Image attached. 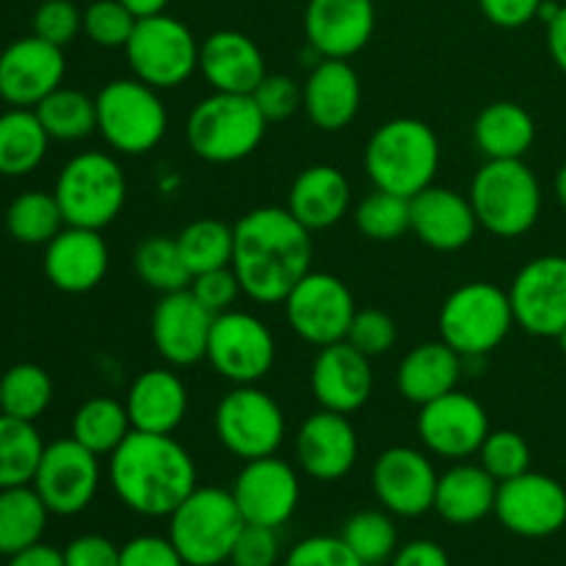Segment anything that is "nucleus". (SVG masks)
Returning a JSON list of instances; mask_svg holds the SVG:
<instances>
[{"instance_id":"obj_52","label":"nucleus","mask_w":566,"mask_h":566,"mask_svg":"<svg viewBox=\"0 0 566 566\" xmlns=\"http://www.w3.org/2000/svg\"><path fill=\"white\" fill-rule=\"evenodd\" d=\"M188 291L205 304L213 315L227 313L232 310L235 298L241 296V282H238V274L232 271V265L216 271H205V274H197L188 285Z\"/></svg>"},{"instance_id":"obj_51","label":"nucleus","mask_w":566,"mask_h":566,"mask_svg":"<svg viewBox=\"0 0 566 566\" xmlns=\"http://www.w3.org/2000/svg\"><path fill=\"white\" fill-rule=\"evenodd\" d=\"M280 562V536L276 528L265 525H243L241 536L230 553V566H276Z\"/></svg>"},{"instance_id":"obj_23","label":"nucleus","mask_w":566,"mask_h":566,"mask_svg":"<svg viewBox=\"0 0 566 566\" xmlns=\"http://www.w3.org/2000/svg\"><path fill=\"white\" fill-rule=\"evenodd\" d=\"M359 440L348 415L321 412L310 415L296 434L298 468L315 481H337L357 464Z\"/></svg>"},{"instance_id":"obj_1","label":"nucleus","mask_w":566,"mask_h":566,"mask_svg":"<svg viewBox=\"0 0 566 566\" xmlns=\"http://www.w3.org/2000/svg\"><path fill=\"white\" fill-rule=\"evenodd\" d=\"M232 271L241 291L258 304H282L310 274L313 241L310 230L287 208H254L235 227Z\"/></svg>"},{"instance_id":"obj_5","label":"nucleus","mask_w":566,"mask_h":566,"mask_svg":"<svg viewBox=\"0 0 566 566\" xmlns=\"http://www.w3.org/2000/svg\"><path fill=\"white\" fill-rule=\"evenodd\" d=\"M265 127L252 94L213 92L188 114L186 138L191 153L208 164H238L263 144Z\"/></svg>"},{"instance_id":"obj_27","label":"nucleus","mask_w":566,"mask_h":566,"mask_svg":"<svg viewBox=\"0 0 566 566\" xmlns=\"http://www.w3.org/2000/svg\"><path fill=\"white\" fill-rule=\"evenodd\" d=\"M409 202H412V232L437 252L464 249L479 230L470 197H462L453 188L429 186Z\"/></svg>"},{"instance_id":"obj_18","label":"nucleus","mask_w":566,"mask_h":566,"mask_svg":"<svg viewBox=\"0 0 566 566\" xmlns=\"http://www.w3.org/2000/svg\"><path fill=\"white\" fill-rule=\"evenodd\" d=\"M418 434L431 453L459 462L481 451L490 434V418L484 403L468 392L451 390L420 407Z\"/></svg>"},{"instance_id":"obj_49","label":"nucleus","mask_w":566,"mask_h":566,"mask_svg":"<svg viewBox=\"0 0 566 566\" xmlns=\"http://www.w3.org/2000/svg\"><path fill=\"white\" fill-rule=\"evenodd\" d=\"M252 99L265 122H282L302 108L304 88L291 75H265L252 92Z\"/></svg>"},{"instance_id":"obj_25","label":"nucleus","mask_w":566,"mask_h":566,"mask_svg":"<svg viewBox=\"0 0 566 566\" xmlns=\"http://www.w3.org/2000/svg\"><path fill=\"white\" fill-rule=\"evenodd\" d=\"M108 274V243L99 230L66 224L44 247V276L61 293H88Z\"/></svg>"},{"instance_id":"obj_54","label":"nucleus","mask_w":566,"mask_h":566,"mask_svg":"<svg viewBox=\"0 0 566 566\" xmlns=\"http://www.w3.org/2000/svg\"><path fill=\"white\" fill-rule=\"evenodd\" d=\"M66 566H119V547L99 534H83L64 547Z\"/></svg>"},{"instance_id":"obj_19","label":"nucleus","mask_w":566,"mask_h":566,"mask_svg":"<svg viewBox=\"0 0 566 566\" xmlns=\"http://www.w3.org/2000/svg\"><path fill=\"white\" fill-rule=\"evenodd\" d=\"M64 48L25 36L0 53V99L11 108H36L64 83Z\"/></svg>"},{"instance_id":"obj_53","label":"nucleus","mask_w":566,"mask_h":566,"mask_svg":"<svg viewBox=\"0 0 566 566\" xmlns=\"http://www.w3.org/2000/svg\"><path fill=\"white\" fill-rule=\"evenodd\" d=\"M119 566H186L169 536L144 534L119 547Z\"/></svg>"},{"instance_id":"obj_16","label":"nucleus","mask_w":566,"mask_h":566,"mask_svg":"<svg viewBox=\"0 0 566 566\" xmlns=\"http://www.w3.org/2000/svg\"><path fill=\"white\" fill-rule=\"evenodd\" d=\"M495 517L509 534L545 539L566 525V490L545 473H523L497 484Z\"/></svg>"},{"instance_id":"obj_7","label":"nucleus","mask_w":566,"mask_h":566,"mask_svg":"<svg viewBox=\"0 0 566 566\" xmlns=\"http://www.w3.org/2000/svg\"><path fill=\"white\" fill-rule=\"evenodd\" d=\"M514 326L512 302L492 282H468L446 298L440 310V340L462 359L495 352Z\"/></svg>"},{"instance_id":"obj_29","label":"nucleus","mask_w":566,"mask_h":566,"mask_svg":"<svg viewBox=\"0 0 566 566\" xmlns=\"http://www.w3.org/2000/svg\"><path fill=\"white\" fill-rule=\"evenodd\" d=\"M130 426L149 434H175L188 412V390L175 370L153 368L136 376L125 398Z\"/></svg>"},{"instance_id":"obj_60","label":"nucleus","mask_w":566,"mask_h":566,"mask_svg":"<svg viewBox=\"0 0 566 566\" xmlns=\"http://www.w3.org/2000/svg\"><path fill=\"white\" fill-rule=\"evenodd\" d=\"M556 197H558V202L566 208V164L558 169V175H556Z\"/></svg>"},{"instance_id":"obj_59","label":"nucleus","mask_w":566,"mask_h":566,"mask_svg":"<svg viewBox=\"0 0 566 566\" xmlns=\"http://www.w3.org/2000/svg\"><path fill=\"white\" fill-rule=\"evenodd\" d=\"M133 14L142 20V17H153V14H164V9L169 6V0H122Z\"/></svg>"},{"instance_id":"obj_41","label":"nucleus","mask_w":566,"mask_h":566,"mask_svg":"<svg viewBox=\"0 0 566 566\" xmlns=\"http://www.w3.org/2000/svg\"><path fill=\"white\" fill-rule=\"evenodd\" d=\"M177 247H180V254L191 276L227 269V265H232L235 230L219 219H197L182 227V232L177 235Z\"/></svg>"},{"instance_id":"obj_37","label":"nucleus","mask_w":566,"mask_h":566,"mask_svg":"<svg viewBox=\"0 0 566 566\" xmlns=\"http://www.w3.org/2000/svg\"><path fill=\"white\" fill-rule=\"evenodd\" d=\"M44 442L36 426L0 412V490L33 484Z\"/></svg>"},{"instance_id":"obj_30","label":"nucleus","mask_w":566,"mask_h":566,"mask_svg":"<svg viewBox=\"0 0 566 566\" xmlns=\"http://www.w3.org/2000/svg\"><path fill=\"white\" fill-rule=\"evenodd\" d=\"M352 205V186L335 166L315 164L298 171L287 193V210L310 232L335 227Z\"/></svg>"},{"instance_id":"obj_58","label":"nucleus","mask_w":566,"mask_h":566,"mask_svg":"<svg viewBox=\"0 0 566 566\" xmlns=\"http://www.w3.org/2000/svg\"><path fill=\"white\" fill-rule=\"evenodd\" d=\"M547 50L558 70L566 72V6H562L558 14L547 22Z\"/></svg>"},{"instance_id":"obj_9","label":"nucleus","mask_w":566,"mask_h":566,"mask_svg":"<svg viewBox=\"0 0 566 566\" xmlns=\"http://www.w3.org/2000/svg\"><path fill=\"white\" fill-rule=\"evenodd\" d=\"M97 133L111 149L122 155H144L166 136L164 99L158 88L147 86L138 77H119L99 88L97 97Z\"/></svg>"},{"instance_id":"obj_31","label":"nucleus","mask_w":566,"mask_h":566,"mask_svg":"<svg viewBox=\"0 0 566 566\" xmlns=\"http://www.w3.org/2000/svg\"><path fill=\"white\" fill-rule=\"evenodd\" d=\"M497 481L481 464H453L440 475L434 512L451 525H475L495 514Z\"/></svg>"},{"instance_id":"obj_39","label":"nucleus","mask_w":566,"mask_h":566,"mask_svg":"<svg viewBox=\"0 0 566 566\" xmlns=\"http://www.w3.org/2000/svg\"><path fill=\"white\" fill-rule=\"evenodd\" d=\"M53 401V379L42 365H11L0 376V412L36 423Z\"/></svg>"},{"instance_id":"obj_45","label":"nucleus","mask_w":566,"mask_h":566,"mask_svg":"<svg viewBox=\"0 0 566 566\" xmlns=\"http://www.w3.org/2000/svg\"><path fill=\"white\" fill-rule=\"evenodd\" d=\"M481 468L501 484V481L517 479L531 470V448L517 431H490L479 451Z\"/></svg>"},{"instance_id":"obj_43","label":"nucleus","mask_w":566,"mask_h":566,"mask_svg":"<svg viewBox=\"0 0 566 566\" xmlns=\"http://www.w3.org/2000/svg\"><path fill=\"white\" fill-rule=\"evenodd\" d=\"M340 536L365 566L390 562L398 551V528L390 512H376V509L357 512L343 523Z\"/></svg>"},{"instance_id":"obj_21","label":"nucleus","mask_w":566,"mask_h":566,"mask_svg":"<svg viewBox=\"0 0 566 566\" xmlns=\"http://www.w3.org/2000/svg\"><path fill=\"white\" fill-rule=\"evenodd\" d=\"M213 318L216 315L188 287L164 293L149 318V335L166 363L186 368L202 363L208 354Z\"/></svg>"},{"instance_id":"obj_22","label":"nucleus","mask_w":566,"mask_h":566,"mask_svg":"<svg viewBox=\"0 0 566 566\" xmlns=\"http://www.w3.org/2000/svg\"><path fill=\"white\" fill-rule=\"evenodd\" d=\"M376 28L374 0H310L304 33L324 59H352L370 42Z\"/></svg>"},{"instance_id":"obj_34","label":"nucleus","mask_w":566,"mask_h":566,"mask_svg":"<svg viewBox=\"0 0 566 566\" xmlns=\"http://www.w3.org/2000/svg\"><path fill=\"white\" fill-rule=\"evenodd\" d=\"M53 138L33 108H9L0 114V175L25 177L48 155Z\"/></svg>"},{"instance_id":"obj_10","label":"nucleus","mask_w":566,"mask_h":566,"mask_svg":"<svg viewBox=\"0 0 566 566\" xmlns=\"http://www.w3.org/2000/svg\"><path fill=\"white\" fill-rule=\"evenodd\" d=\"M127 61L138 81L153 88H175L199 70V44L177 17H142L125 44Z\"/></svg>"},{"instance_id":"obj_26","label":"nucleus","mask_w":566,"mask_h":566,"mask_svg":"<svg viewBox=\"0 0 566 566\" xmlns=\"http://www.w3.org/2000/svg\"><path fill=\"white\" fill-rule=\"evenodd\" d=\"M304 111L310 122L326 133L352 125L363 105L359 75L346 59H321L304 83Z\"/></svg>"},{"instance_id":"obj_50","label":"nucleus","mask_w":566,"mask_h":566,"mask_svg":"<svg viewBox=\"0 0 566 566\" xmlns=\"http://www.w3.org/2000/svg\"><path fill=\"white\" fill-rule=\"evenodd\" d=\"M285 566H365L343 536H307L285 556Z\"/></svg>"},{"instance_id":"obj_20","label":"nucleus","mask_w":566,"mask_h":566,"mask_svg":"<svg viewBox=\"0 0 566 566\" xmlns=\"http://www.w3.org/2000/svg\"><path fill=\"white\" fill-rule=\"evenodd\" d=\"M370 481L385 512L396 517H423L434 509L440 475L431 459L418 448L396 446L376 459Z\"/></svg>"},{"instance_id":"obj_44","label":"nucleus","mask_w":566,"mask_h":566,"mask_svg":"<svg viewBox=\"0 0 566 566\" xmlns=\"http://www.w3.org/2000/svg\"><path fill=\"white\" fill-rule=\"evenodd\" d=\"M354 221H357V230L370 241H398L412 230V202L407 197L376 188L357 205Z\"/></svg>"},{"instance_id":"obj_33","label":"nucleus","mask_w":566,"mask_h":566,"mask_svg":"<svg viewBox=\"0 0 566 566\" xmlns=\"http://www.w3.org/2000/svg\"><path fill=\"white\" fill-rule=\"evenodd\" d=\"M475 147L490 160H523L534 147L536 122L528 111L512 99L486 105L473 125Z\"/></svg>"},{"instance_id":"obj_42","label":"nucleus","mask_w":566,"mask_h":566,"mask_svg":"<svg viewBox=\"0 0 566 566\" xmlns=\"http://www.w3.org/2000/svg\"><path fill=\"white\" fill-rule=\"evenodd\" d=\"M133 265H136L138 280L147 287H153V291H158L160 296H164V293L186 291L193 280L186 260H182L180 247H177V238L169 235L144 238V241L138 243Z\"/></svg>"},{"instance_id":"obj_32","label":"nucleus","mask_w":566,"mask_h":566,"mask_svg":"<svg viewBox=\"0 0 566 566\" xmlns=\"http://www.w3.org/2000/svg\"><path fill=\"white\" fill-rule=\"evenodd\" d=\"M464 359L448 343H420L401 359L398 392L412 403H429L446 392L457 390Z\"/></svg>"},{"instance_id":"obj_46","label":"nucleus","mask_w":566,"mask_h":566,"mask_svg":"<svg viewBox=\"0 0 566 566\" xmlns=\"http://www.w3.org/2000/svg\"><path fill=\"white\" fill-rule=\"evenodd\" d=\"M138 17L122 0H94L83 11V31L99 48H125Z\"/></svg>"},{"instance_id":"obj_36","label":"nucleus","mask_w":566,"mask_h":566,"mask_svg":"<svg viewBox=\"0 0 566 566\" xmlns=\"http://www.w3.org/2000/svg\"><path fill=\"white\" fill-rule=\"evenodd\" d=\"M130 431L133 426L125 403L105 396L83 401L72 418V440H77L97 457H111Z\"/></svg>"},{"instance_id":"obj_4","label":"nucleus","mask_w":566,"mask_h":566,"mask_svg":"<svg viewBox=\"0 0 566 566\" xmlns=\"http://www.w3.org/2000/svg\"><path fill=\"white\" fill-rule=\"evenodd\" d=\"M243 520L230 490L197 486L169 514V539L186 566H219L230 562Z\"/></svg>"},{"instance_id":"obj_13","label":"nucleus","mask_w":566,"mask_h":566,"mask_svg":"<svg viewBox=\"0 0 566 566\" xmlns=\"http://www.w3.org/2000/svg\"><path fill=\"white\" fill-rule=\"evenodd\" d=\"M282 304L291 329L318 348L346 340L348 326L357 315L354 293L346 282L326 271H310Z\"/></svg>"},{"instance_id":"obj_12","label":"nucleus","mask_w":566,"mask_h":566,"mask_svg":"<svg viewBox=\"0 0 566 566\" xmlns=\"http://www.w3.org/2000/svg\"><path fill=\"white\" fill-rule=\"evenodd\" d=\"M205 359L232 385H258L274 368L276 340L258 315L227 310L213 318Z\"/></svg>"},{"instance_id":"obj_38","label":"nucleus","mask_w":566,"mask_h":566,"mask_svg":"<svg viewBox=\"0 0 566 566\" xmlns=\"http://www.w3.org/2000/svg\"><path fill=\"white\" fill-rule=\"evenodd\" d=\"M33 111L53 142H81L97 130V99L77 88L59 86Z\"/></svg>"},{"instance_id":"obj_6","label":"nucleus","mask_w":566,"mask_h":566,"mask_svg":"<svg viewBox=\"0 0 566 566\" xmlns=\"http://www.w3.org/2000/svg\"><path fill=\"white\" fill-rule=\"evenodd\" d=\"M479 227L497 238H520L539 221L542 186L523 160H486L470 182Z\"/></svg>"},{"instance_id":"obj_14","label":"nucleus","mask_w":566,"mask_h":566,"mask_svg":"<svg viewBox=\"0 0 566 566\" xmlns=\"http://www.w3.org/2000/svg\"><path fill=\"white\" fill-rule=\"evenodd\" d=\"M33 490L59 517H75L92 506L99 490V457L66 437L44 446L42 462L33 475Z\"/></svg>"},{"instance_id":"obj_15","label":"nucleus","mask_w":566,"mask_h":566,"mask_svg":"<svg viewBox=\"0 0 566 566\" xmlns=\"http://www.w3.org/2000/svg\"><path fill=\"white\" fill-rule=\"evenodd\" d=\"M514 324L534 337H558L566 329V258L542 254L525 263L509 287Z\"/></svg>"},{"instance_id":"obj_57","label":"nucleus","mask_w":566,"mask_h":566,"mask_svg":"<svg viewBox=\"0 0 566 566\" xmlns=\"http://www.w3.org/2000/svg\"><path fill=\"white\" fill-rule=\"evenodd\" d=\"M9 566H66V564H64V551H55V547L39 542V545L11 556Z\"/></svg>"},{"instance_id":"obj_2","label":"nucleus","mask_w":566,"mask_h":566,"mask_svg":"<svg viewBox=\"0 0 566 566\" xmlns=\"http://www.w3.org/2000/svg\"><path fill=\"white\" fill-rule=\"evenodd\" d=\"M108 479L130 512L169 517L197 490V464L171 434L133 429L111 453Z\"/></svg>"},{"instance_id":"obj_8","label":"nucleus","mask_w":566,"mask_h":566,"mask_svg":"<svg viewBox=\"0 0 566 566\" xmlns=\"http://www.w3.org/2000/svg\"><path fill=\"white\" fill-rule=\"evenodd\" d=\"M53 193L66 224L103 230L125 208L127 177L111 155L81 153L59 171Z\"/></svg>"},{"instance_id":"obj_28","label":"nucleus","mask_w":566,"mask_h":566,"mask_svg":"<svg viewBox=\"0 0 566 566\" xmlns=\"http://www.w3.org/2000/svg\"><path fill=\"white\" fill-rule=\"evenodd\" d=\"M199 72L213 92L252 94L265 72L263 50L241 31H216L199 44Z\"/></svg>"},{"instance_id":"obj_61","label":"nucleus","mask_w":566,"mask_h":566,"mask_svg":"<svg viewBox=\"0 0 566 566\" xmlns=\"http://www.w3.org/2000/svg\"><path fill=\"white\" fill-rule=\"evenodd\" d=\"M558 343H562V354L566 357V329L562 332V335H558Z\"/></svg>"},{"instance_id":"obj_56","label":"nucleus","mask_w":566,"mask_h":566,"mask_svg":"<svg viewBox=\"0 0 566 566\" xmlns=\"http://www.w3.org/2000/svg\"><path fill=\"white\" fill-rule=\"evenodd\" d=\"M390 566H451L446 547H440L431 539H415L409 545L398 547L396 556L390 558Z\"/></svg>"},{"instance_id":"obj_17","label":"nucleus","mask_w":566,"mask_h":566,"mask_svg":"<svg viewBox=\"0 0 566 566\" xmlns=\"http://www.w3.org/2000/svg\"><path fill=\"white\" fill-rule=\"evenodd\" d=\"M230 492L247 523L280 531L296 514L302 484L296 470L274 453L243 462Z\"/></svg>"},{"instance_id":"obj_35","label":"nucleus","mask_w":566,"mask_h":566,"mask_svg":"<svg viewBox=\"0 0 566 566\" xmlns=\"http://www.w3.org/2000/svg\"><path fill=\"white\" fill-rule=\"evenodd\" d=\"M50 509L31 484L0 490V556L17 553L42 542Z\"/></svg>"},{"instance_id":"obj_40","label":"nucleus","mask_w":566,"mask_h":566,"mask_svg":"<svg viewBox=\"0 0 566 566\" xmlns=\"http://www.w3.org/2000/svg\"><path fill=\"white\" fill-rule=\"evenodd\" d=\"M66 227L55 193L25 191L6 210V230L25 247H48Z\"/></svg>"},{"instance_id":"obj_47","label":"nucleus","mask_w":566,"mask_h":566,"mask_svg":"<svg viewBox=\"0 0 566 566\" xmlns=\"http://www.w3.org/2000/svg\"><path fill=\"white\" fill-rule=\"evenodd\" d=\"M398 340L396 321L385 313V310H357L352 326H348L346 343H352L359 354L368 359L385 357Z\"/></svg>"},{"instance_id":"obj_24","label":"nucleus","mask_w":566,"mask_h":566,"mask_svg":"<svg viewBox=\"0 0 566 566\" xmlns=\"http://www.w3.org/2000/svg\"><path fill=\"white\" fill-rule=\"evenodd\" d=\"M315 401L321 409L340 415H354L368 403L374 392V370L370 359L359 354L352 343L340 340L324 346L313 363L310 374Z\"/></svg>"},{"instance_id":"obj_11","label":"nucleus","mask_w":566,"mask_h":566,"mask_svg":"<svg viewBox=\"0 0 566 566\" xmlns=\"http://www.w3.org/2000/svg\"><path fill=\"white\" fill-rule=\"evenodd\" d=\"M216 434L243 462L274 457L285 440V415L260 387L235 385L216 407Z\"/></svg>"},{"instance_id":"obj_55","label":"nucleus","mask_w":566,"mask_h":566,"mask_svg":"<svg viewBox=\"0 0 566 566\" xmlns=\"http://www.w3.org/2000/svg\"><path fill=\"white\" fill-rule=\"evenodd\" d=\"M545 0H479L486 20L497 28H523L539 17Z\"/></svg>"},{"instance_id":"obj_3","label":"nucleus","mask_w":566,"mask_h":566,"mask_svg":"<svg viewBox=\"0 0 566 566\" xmlns=\"http://www.w3.org/2000/svg\"><path fill=\"white\" fill-rule=\"evenodd\" d=\"M440 169V138L426 122L401 116L370 136L365 147V171L379 191L418 197L434 186Z\"/></svg>"},{"instance_id":"obj_48","label":"nucleus","mask_w":566,"mask_h":566,"mask_svg":"<svg viewBox=\"0 0 566 566\" xmlns=\"http://www.w3.org/2000/svg\"><path fill=\"white\" fill-rule=\"evenodd\" d=\"M81 28L83 14L70 0H44L33 11V36L44 39V42L55 44V48H66L81 33Z\"/></svg>"}]
</instances>
